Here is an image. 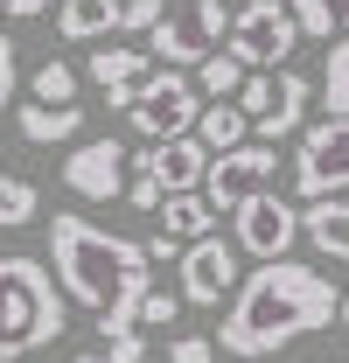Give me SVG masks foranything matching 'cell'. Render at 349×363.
<instances>
[{
    "instance_id": "cell-5",
    "label": "cell",
    "mask_w": 349,
    "mask_h": 363,
    "mask_svg": "<svg viewBox=\"0 0 349 363\" xmlns=\"http://www.w3.org/2000/svg\"><path fill=\"white\" fill-rule=\"evenodd\" d=\"M223 49H231L245 70H279V63H294V49H301V21H294L287 0H245V7H231Z\"/></svg>"
},
{
    "instance_id": "cell-31",
    "label": "cell",
    "mask_w": 349,
    "mask_h": 363,
    "mask_svg": "<svg viewBox=\"0 0 349 363\" xmlns=\"http://www.w3.org/2000/svg\"><path fill=\"white\" fill-rule=\"evenodd\" d=\"M0 14H14V21H35V14H49V0H0Z\"/></svg>"
},
{
    "instance_id": "cell-14",
    "label": "cell",
    "mask_w": 349,
    "mask_h": 363,
    "mask_svg": "<svg viewBox=\"0 0 349 363\" xmlns=\"http://www.w3.org/2000/svg\"><path fill=\"white\" fill-rule=\"evenodd\" d=\"M147 70H154V56L133 49V43H98V49H91V84L105 91L112 112H126V98L147 84Z\"/></svg>"
},
{
    "instance_id": "cell-28",
    "label": "cell",
    "mask_w": 349,
    "mask_h": 363,
    "mask_svg": "<svg viewBox=\"0 0 349 363\" xmlns=\"http://www.w3.org/2000/svg\"><path fill=\"white\" fill-rule=\"evenodd\" d=\"M161 14H168V0H119V28H133V35H147Z\"/></svg>"
},
{
    "instance_id": "cell-33",
    "label": "cell",
    "mask_w": 349,
    "mask_h": 363,
    "mask_svg": "<svg viewBox=\"0 0 349 363\" xmlns=\"http://www.w3.org/2000/svg\"><path fill=\"white\" fill-rule=\"evenodd\" d=\"M77 363H105V357H98V350H84V357H77Z\"/></svg>"
},
{
    "instance_id": "cell-11",
    "label": "cell",
    "mask_w": 349,
    "mask_h": 363,
    "mask_svg": "<svg viewBox=\"0 0 349 363\" xmlns=\"http://www.w3.org/2000/svg\"><path fill=\"white\" fill-rule=\"evenodd\" d=\"M174 272H182V308H217V301L238 294V245L217 238V230L210 238H189Z\"/></svg>"
},
{
    "instance_id": "cell-13",
    "label": "cell",
    "mask_w": 349,
    "mask_h": 363,
    "mask_svg": "<svg viewBox=\"0 0 349 363\" xmlns=\"http://www.w3.org/2000/svg\"><path fill=\"white\" fill-rule=\"evenodd\" d=\"M133 168L161 182V196H189L203 189V168H210V147L196 133H174V140H147V154H133Z\"/></svg>"
},
{
    "instance_id": "cell-8",
    "label": "cell",
    "mask_w": 349,
    "mask_h": 363,
    "mask_svg": "<svg viewBox=\"0 0 349 363\" xmlns=\"http://www.w3.org/2000/svg\"><path fill=\"white\" fill-rule=\"evenodd\" d=\"M294 196L301 203H321V196H349V119H314L301 126V147H294Z\"/></svg>"
},
{
    "instance_id": "cell-27",
    "label": "cell",
    "mask_w": 349,
    "mask_h": 363,
    "mask_svg": "<svg viewBox=\"0 0 349 363\" xmlns=\"http://www.w3.org/2000/svg\"><path fill=\"white\" fill-rule=\"evenodd\" d=\"M168 363H217V335H196V328L174 335V342H168Z\"/></svg>"
},
{
    "instance_id": "cell-4",
    "label": "cell",
    "mask_w": 349,
    "mask_h": 363,
    "mask_svg": "<svg viewBox=\"0 0 349 363\" xmlns=\"http://www.w3.org/2000/svg\"><path fill=\"white\" fill-rule=\"evenodd\" d=\"M307 98H314V84H307L301 70H245V84H238V112L252 119V140H279L301 133L307 126Z\"/></svg>"
},
{
    "instance_id": "cell-34",
    "label": "cell",
    "mask_w": 349,
    "mask_h": 363,
    "mask_svg": "<svg viewBox=\"0 0 349 363\" xmlns=\"http://www.w3.org/2000/svg\"><path fill=\"white\" fill-rule=\"evenodd\" d=\"M21 363H43V357H21Z\"/></svg>"
},
{
    "instance_id": "cell-16",
    "label": "cell",
    "mask_w": 349,
    "mask_h": 363,
    "mask_svg": "<svg viewBox=\"0 0 349 363\" xmlns=\"http://www.w3.org/2000/svg\"><path fill=\"white\" fill-rule=\"evenodd\" d=\"M14 119H21V140H35V147H70L84 133V105H43V98H28Z\"/></svg>"
},
{
    "instance_id": "cell-24",
    "label": "cell",
    "mask_w": 349,
    "mask_h": 363,
    "mask_svg": "<svg viewBox=\"0 0 349 363\" xmlns=\"http://www.w3.org/2000/svg\"><path fill=\"white\" fill-rule=\"evenodd\" d=\"M28 91H35L43 105H77V70H70V63H56V56H43V63H35V77H28Z\"/></svg>"
},
{
    "instance_id": "cell-29",
    "label": "cell",
    "mask_w": 349,
    "mask_h": 363,
    "mask_svg": "<svg viewBox=\"0 0 349 363\" xmlns=\"http://www.w3.org/2000/svg\"><path fill=\"white\" fill-rule=\"evenodd\" d=\"M126 203L133 210H161V182L147 175V168H133V161H126Z\"/></svg>"
},
{
    "instance_id": "cell-21",
    "label": "cell",
    "mask_w": 349,
    "mask_h": 363,
    "mask_svg": "<svg viewBox=\"0 0 349 363\" xmlns=\"http://www.w3.org/2000/svg\"><path fill=\"white\" fill-rule=\"evenodd\" d=\"M287 7H294L301 35H314V43H336V35H349V0H287Z\"/></svg>"
},
{
    "instance_id": "cell-18",
    "label": "cell",
    "mask_w": 349,
    "mask_h": 363,
    "mask_svg": "<svg viewBox=\"0 0 349 363\" xmlns=\"http://www.w3.org/2000/svg\"><path fill=\"white\" fill-rule=\"evenodd\" d=\"M189 133L203 140L210 154H223V147H238V140H252V119L238 112V98H203V112H196V126Z\"/></svg>"
},
{
    "instance_id": "cell-7",
    "label": "cell",
    "mask_w": 349,
    "mask_h": 363,
    "mask_svg": "<svg viewBox=\"0 0 349 363\" xmlns=\"http://www.w3.org/2000/svg\"><path fill=\"white\" fill-rule=\"evenodd\" d=\"M223 35H231V7H223V0H189V7H168V14L147 28V56H161L168 70H182V63L217 56Z\"/></svg>"
},
{
    "instance_id": "cell-12",
    "label": "cell",
    "mask_w": 349,
    "mask_h": 363,
    "mask_svg": "<svg viewBox=\"0 0 349 363\" xmlns=\"http://www.w3.org/2000/svg\"><path fill=\"white\" fill-rule=\"evenodd\" d=\"M63 189L84 196V203L126 196V147H119L112 133H105V140H77V147L63 154Z\"/></svg>"
},
{
    "instance_id": "cell-10",
    "label": "cell",
    "mask_w": 349,
    "mask_h": 363,
    "mask_svg": "<svg viewBox=\"0 0 349 363\" xmlns=\"http://www.w3.org/2000/svg\"><path fill=\"white\" fill-rule=\"evenodd\" d=\"M231 245H238L245 259H287V252L301 245V210H294L279 189H259V196H245V203L231 210Z\"/></svg>"
},
{
    "instance_id": "cell-2",
    "label": "cell",
    "mask_w": 349,
    "mask_h": 363,
    "mask_svg": "<svg viewBox=\"0 0 349 363\" xmlns=\"http://www.w3.org/2000/svg\"><path fill=\"white\" fill-rule=\"evenodd\" d=\"M336 286L321 266H301V259H259L252 279H238L231 308L217 321V350L238 363H259L301 335H321L336 321Z\"/></svg>"
},
{
    "instance_id": "cell-19",
    "label": "cell",
    "mask_w": 349,
    "mask_h": 363,
    "mask_svg": "<svg viewBox=\"0 0 349 363\" xmlns=\"http://www.w3.org/2000/svg\"><path fill=\"white\" fill-rule=\"evenodd\" d=\"M161 230L182 238V245H189V238H210V230H217V210L203 203V189H189V196H161Z\"/></svg>"
},
{
    "instance_id": "cell-30",
    "label": "cell",
    "mask_w": 349,
    "mask_h": 363,
    "mask_svg": "<svg viewBox=\"0 0 349 363\" xmlns=\"http://www.w3.org/2000/svg\"><path fill=\"white\" fill-rule=\"evenodd\" d=\"M174 259H182V238L154 230V238H147V266H174Z\"/></svg>"
},
{
    "instance_id": "cell-6",
    "label": "cell",
    "mask_w": 349,
    "mask_h": 363,
    "mask_svg": "<svg viewBox=\"0 0 349 363\" xmlns=\"http://www.w3.org/2000/svg\"><path fill=\"white\" fill-rule=\"evenodd\" d=\"M196 112H203V91H196V77H182V70H147V84L126 98V119L140 140H174V133H189L196 126Z\"/></svg>"
},
{
    "instance_id": "cell-9",
    "label": "cell",
    "mask_w": 349,
    "mask_h": 363,
    "mask_svg": "<svg viewBox=\"0 0 349 363\" xmlns=\"http://www.w3.org/2000/svg\"><path fill=\"white\" fill-rule=\"evenodd\" d=\"M272 175H279V147H272V140H238V147L210 154V168H203V203H210L217 217H231L245 196L272 189Z\"/></svg>"
},
{
    "instance_id": "cell-26",
    "label": "cell",
    "mask_w": 349,
    "mask_h": 363,
    "mask_svg": "<svg viewBox=\"0 0 349 363\" xmlns=\"http://www.w3.org/2000/svg\"><path fill=\"white\" fill-rule=\"evenodd\" d=\"M14 91H21V49H14V35L0 28V112L14 105Z\"/></svg>"
},
{
    "instance_id": "cell-20",
    "label": "cell",
    "mask_w": 349,
    "mask_h": 363,
    "mask_svg": "<svg viewBox=\"0 0 349 363\" xmlns=\"http://www.w3.org/2000/svg\"><path fill=\"white\" fill-rule=\"evenodd\" d=\"M35 217H43V189L14 168H0V230H28Z\"/></svg>"
},
{
    "instance_id": "cell-32",
    "label": "cell",
    "mask_w": 349,
    "mask_h": 363,
    "mask_svg": "<svg viewBox=\"0 0 349 363\" xmlns=\"http://www.w3.org/2000/svg\"><path fill=\"white\" fill-rule=\"evenodd\" d=\"M336 321H343V335H349V294H343V301H336Z\"/></svg>"
},
{
    "instance_id": "cell-25",
    "label": "cell",
    "mask_w": 349,
    "mask_h": 363,
    "mask_svg": "<svg viewBox=\"0 0 349 363\" xmlns=\"http://www.w3.org/2000/svg\"><path fill=\"white\" fill-rule=\"evenodd\" d=\"M174 321H182V294H168V286L147 279V294H140V308H133V328H174Z\"/></svg>"
},
{
    "instance_id": "cell-22",
    "label": "cell",
    "mask_w": 349,
    "mask_h": 363,
    "mask_svg": "<svg viewBox=\"0 0 349 363\" xmlns=\"http://www.w3.org/2000/svg\"><path fill=\"white\" fill-rule=\"evenodd\" d=\"M321 105H328L336 119H349V35L328 43V63H321Z\"/></svg>"
},
{
    "instance_id": "cell-15",
    "label": "cell",
    "mask_w": 349,
    "mask_h": 363,
    "mask_svg": "<svg viewBox=\"0 0 349 363\" xmlns=\"http://www.w3.org/2000/svg\"><path fill=\"white\" fill-rule=\"evenodd\" d=\"M301 238L314 245L321 266H349V196H321L301 210Z\"/></svg>"
},
{
    "instance_id": "cell-17",
    "label": "cell",
    "mask_w": 349,
    "mask_h": 363,
    "mask_svg": "<svg viewBox=\"0 0 349 363\" xmlns=\"http://www.w3.org/2000/svg\"><path fill=\"white\" fill-rule=\"evenodd\" d=\"M119 28V0H56V35L63 43H105Z\"/></svg>"
},
{
    "instance_id": "cell-3",
    "label": "cell",
    "mask_w": 349,
    "mask_h": 363,
    "mask_svg": "<svg viewBox=\"0 0 349 363\" xmlns=\"http://www.w3.org/2000/svg\"><path fill=\"white\" fill-rule=\"evenodd\" d=\"M63 328H70V301H63L56 272L43 259L7 252L0 259V363H21L49 342H63Z\"/></svg>"
},
{
    "instance_id": "cell-23",
    "label": "cell",
    "mask_w": 349,
    "mask_h": 363,
    "mask_svg": "<svg viewBox=\"0 0 349 363\" xmlns=\"http://www.w3.org/2000/svg\"><path fill=\"white\" fill-rule=\"evenodd\" d=\"M238 84H245V63H238L231 49H217V56L196 63V91H203V98H238Z\"/></svg>"
},
{
    "instance_id": "cell-1",
    "label": "cell",
    "mask_w": 349,
    "mask_h": 363,
    "mask_svg": "<svg viewBox=\"0 0 349 363\" xmlns=\"http://www.w3.org/2000/svg\"><path fill=\"white\" fill-rule=\"evenodd\" d=\"M49 272L63 286V301H77L98 315V357L105 363H147V342L133 328V308L147 294V245L126 230H105L77 217V210H56L49 217Z\"/></svg>"
}]
</instances>
